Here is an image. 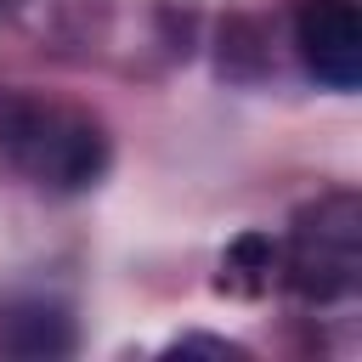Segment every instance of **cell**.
I'll return each mask as SVG.
<instances>
[{"label":"cell","instance_id":"obj_4","mask_svg":"<svg viewBox=\"0 0 362 362\" xmlns=\"http://www.w3.org/2000/svg\"><path fill=\"white\" fill-rule=\"evenodd\" d=\"M74 345V328L62 311L51 305H23V311H6V328H0V351H17V356H57Z\"/></svg>","mask_w":362,"mask_h":362},{"label":"cell","instance_id":"obj_3","mask_svg":"<svg viewBox=\"0 0 362 362\" xmlns=\"http://www.w3.org/2000/svg\"><path fill=\"white\" fill-rule=\"evenodd\" d=\"M294 51L317 85L356 90L362 85V11H356V0H300L294 6Z\"/></svg>","mask_w":362,"mask_h":362},{"label":"cell","instance_id":"obj_1","mask_svg":"<svg viewBox=\"0 0 362 362\" xmlns=\"http://www.w3.org/2000/svg\"><path fill=\"white\" fill-rule=\"evenodd\" d=\"M0 153L11 158V170H23L34 187H51V192H85L107 170L102 124L34 96L0 102Z\"/></svg>","mask_w":362,"mask_h":362},{"label":"cell","instance_id":"obj_2","mask_svg":"<svg viewBox=\"0 0 362 362\" xmlns=\"http://www.w3.org/2000/svg\"><path fill=\"white\" fill-rule=\"evenodd\" d=\"M356 272H362V204L356 192H328L300 215L288 238V283L294 294L328 305L356 288Z\"/></svg>","mask_w":362,"mask_h":362}]
</instances>
